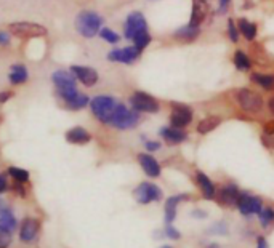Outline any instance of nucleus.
I'll use <instances>...</instances> for the list:
<instances>
[{
  "label": "nucleus",
  "mask_w": 274,
  "mask_h": 248,
  "mask_svg": "<svg viewBox=\"0 0 274 248\" xmlns=\"http://www.w3.org/2000/svg\"><path fill=\"white\" fill-rule=\"evenodd\" d=\"M63 104H64V109H68V111H82L90 104V98L84 93H79L76 98H72L71 101H66Z\"/></svg>",
  "instance_id": "26"
},
{
  "label": "nucleus",
  "mask_w": 274,
  "mask_h": 248,
  "mask_svg": "<svg viewBox=\"0 0 274 248\" xmlns=\"http://www.w3.org/2000/svg\"><path fill=\"white\" fill-rule=\"evenodd\" d=\"M256 248H268V242L264 237H258V246Z\"/></svg>",
  "instance_id": "45"
},
{
  "label": "nucleus",
  "mask_w": 274,
  "mask_h": 248,
  "mask_svg": "<svg viewBox=\"0 0 274 248\" xmlns=\"http://www.w3.org/2000/svg\"><path fill=\"white\" fill-rule=\"evenodd\" d=\"M8 179H7V176L5 175H0V194H5L7 191H8Z\"/></svg>",
  "instance_id": "40"
},
{
  "label": "nucleus",
  "mask_w": 274,
  "mask_h": 248,
  "mask_svg": "<svg viewBox=\"0 0 274 248\" xmlns=\"http://www.w3.org/2000/svg\"><path fill=\"white\" fill-rule=\"evenodd\" d=\"M40 232V222L34 216H26L20 226V242L21 243H34Z\"/></svg>",
  "instance_id": "10"
},
{
  "label": "nucleus",
  "mask_w": 274,
  "mask_h": 248,
  "mask_svg": "<svg viewBox=\"0 0 274 248\" xmlns=\"http://www.w3.org/2000/svg\"><path fill=\"white\" fill-rule=\"evenodd\" d=\"M141 56V52L136 47H125L116 48L108 53V60L112 63H122V64H133Z\"/></svg>",
  "instance_id": "12"
},
{
  "label": "nucleus",
  "mask_w": 274,
  "mask_h": 248,
  "mask_svg": "<svg viewBox=\"0 0 274 248\" xmlns=\"http://www.w3.org/2000/svg\"><path fill=\"white\" fill-rule=\"evenodd\" d=\"M8 175L12 176L15 183H21V184L29 183V179H31V173L24 168H20V167H10L8 168Z\"/></svg>",
  "instance_id": "30"
},
{
  "label": "nucleus",
  "mask_w": 274,
  "mask_h": 248,
  "mask_svg": "<svg viewBox=\"0 0 274 248\" xmlns=\"http://www.w3.org/2000/svg\"><path fill=\"white\" fill-rule=\"evenodd\" d=\"M192 120V111L188 106L183 104H172V114H170V123L175 128H184L188 127Z\"/></svg>",
  "instance_id": "13"
},
{
  "label": "nucleus",
  "mask_w": 274,
  "mask_h": 248,
  "mask_svg": "<svg viewBox=\"0 0 274 248\" xmlns=\"http://www.w3.org/2000/svg\"><path fill=\"white\" fill-rule=\"evenodd\" d=\"M133 195L138 203L148 205L151 202H159L162 198V189L152 183H141L133 189Z\"/></svg>",
  "instance_id": "9"
},
{
  "label": "nucleus",
  "mask_w": 274,
  "mask_h": 248,
  "mask_svg": "<svg viewBox=\"0 0 274 248\" xmlns=\"http://www.w3.org/2000/svg\"><path fill=\"white\" fill-rule=\"evenodd\" d=\"M263 133H266V135H274V120L264 122V125H263Z\"/></svg>",
  "instance_id": "39"
},
{
  "label": "nucleus",
  "mask_w": 274,
  "mask_h": 248,
  "mask_svg": "<svg viewBox=\"0 0 274 248\" xmlns=\"http://www.w3.org/2000/svg\"><path fill=\"white\" fill-rule=\"evenodd\" d=\"M237 208L239 211L248 216V214L253 213H260L263 210V202L260 197H253L248 194H240L239 202H237Z\"/></svg>",
  "instance_id": "14"
},
{
  "label": "nucleus",
  "mask_w": 274,
  "mask_h": 248,
  "mask_svg": "<svg viewBox=\"0 0 274 248\" xmlns=\"http://www.w3.org/2000/svg\"><path fill=\"white\" fill-rule=\"evenodd\" d=\"M13 243V234L0 227V248H8Z\"/></svg>",
  "instance_id": "35"
},
{
  "label": "nucleus",
  "mask_w": 274,
  "mask_h": 248,
  "mask_svg": "<svg viewBox=\"0 0 274 248\" xmlns=\"http://www.w3.org/2000/svg\"><path fill=\"white\" fill-rule=\"evenodd\" d=\"M237 29H239V32L247 40H253L256 37V24L255 23H250V21L245 20V18H240L237 21Z\"/></svg>",
  "instance_id": "28"
},
{
  "label": "nucleus",
  "mask_w": 274,
  "mask_h": 248,
  "mask_svg": "<svg viewBox=\"0 0 274 248\" xmlns=\"http://www.w3.org/2000/svg\"><path fill=\"white\" fill-rule=\"evenodd\" d=\"M140 123V112L135 109H128L122 103H119L114 114L109 120V125L117 130H132Z\"/></svg>",
  "instance_id": "4"
},
{
  "label": "nucleus",
  "mask_w": 274,
  "mask_h": 248,
  "mask_svg": "<svg viewBox=\"0 0 274 248\" xmlns=\"http://www.w3.org/2000/svg\"><path fill=\"white\" fill-rule=\"evenodd\" d=\"M144 146H146V149H148V151H151V152L159 151V149H160V143L159 141H146V143H144Z\"/></svg>",
  "instance_id": "41"
},
{
  "label": "nucleus",
  "mask_w": 274,
  "mask_h": 248,
  "mask_svg": "<svg viewBox=\"0 0 274 248\" xmlns=\"http://www.w3.org/2000/svg\"><path fill=\"white\" fill-rule=\"evenodd\" d=\"M13 96H15L13 92H8V90H7V92H2V93H0V104H5L8 99H12Z\"/></svg>",
  "instance_id": "42"
},
{
  "label": "nucleus",
  "mask_w": 274,
  "mask_h": 248,
  "mask_svg": "<svg viewBox=\"0 0 274 248\" xmlns=\"http://www.w3.org/2000/svg\"><path fill=\"white\" fill-rule=\"evenodd\" d=\"M232 61H234L236 69L242 71V72H248V71L252 69V61H250V58H248V55L244 53L242 50H237V52L234 53V58H232Z\"/></svg>",
  "instance_id": "29"
},
{
  "label": "nucleus",
  "mask_w": 274,
  "mask_h": 248,
  "mask_svg": "<svg viewBox=\"0 0 274 248\" xmlns=\"http://www.w3.org/2000/svg\"><path fill=\"white\" fill-rule=\"evenodd\" d=\"M0 227L12 234L16 230V227H18V219H16L13 210L8 205H4L2 208H0Z\"/></svg>",
  "instance_id": "19"
},
{
  "label": "nucleus",
  "mask_w": 274,
  "mask_h": 248,
  "mask_svg": "<svg viewBox=\"0 0 274 248\" xmlns=\"http://www.w3.org/2000/svg\"><path fill=\"white\" fill-rule=\"evenodd\" d=\"M188 198H189L188 195H172L170 198H167V202H165V222L167 224H170V222L175 219L178 203L183 200H188Z\"/></svg>",
  "instance_id": "23"
},
{
  "label": "nucleus",
  "mask_w": 274,
  "mask_h": 248,
  "mask_svg": "<svg viewBox=\"0 0 274 248\" xmlns=\"http://www.w3.org/2000/svg\"><path fill=\"white\" fill-rule=\"evenodd\" d=\"M148 31V23L146 18L140 12H132L127 16V20L124 23V36L127 40H133L141 32Z\"/></svg>",
  "instance_id": "7"
},
{
  "label": "nucleus",
  "mask_w": 274,
  "mask_h": 248,
  "mask_svg": "<svg viewBox=\"0 0 274 248\" xmlns=\"http://www.w3.org/2000/svg\"><path fill=\"white\" fill-rule=\"evenodd\" d=\"M162 248H170V246H162Z\"/></svg>",
  "instance_id": "49"
},
{
  "label": "nucleus",
  "mask_w": 274,
  "mask_h": 248,
  "mask_svg": "<svg viewBox=\"0 0 274 248\" xmlns=\"http://www.w3.org/2000/svg\"><path fill=\"white\" fill-rule=\"evenodd\" d=\"M151 40H152V39H151V36H149V32L146 31V32H141V34L136 36V37L132 40V42H133V47H136V48L140 50V52H143V50L151 44Z\"/></svg>",
  "instance_id": "32"
},
{
  "label": "nucleus",
  "mask_w": 274,
  "mask_h": 248,
  "mask_svg": "<svg viewBox=\"0 0 274 248\" xmlns=\"http://www.w3.org/2000/svg\"><path fill=\"white\" fill-rule=\"evenodd\" d=\"M237 103L242 111L248 114H258L263 111V98L260 93L248 88H240L237 92Z\"/></svg>",
  "instance_id": "6"
},
{
  "label": "nucleus",
  "mask_w": 274,
  "mask_h": 248,
  "mask_svg": "<svg viewBox=\"0 0 274 248\" xmlns=\"http://www.w3.org/2000/svg\"><path fill=\"white\" fill-rule=\"evenodd\" d=\"M261 143L264 144V147L274 149V135H266V133H263V135H261Z\"/></svg>",
  "instance_id": "36"
},
{
  "label": "nucleus",
  "mask_w": 274,
  "mask_h": 248,
  "mask_svg": "<svg viewBox=\"0 0 274 248\" xmlns=\"http://www.w3.org/2000/svg\"><path fill=\"white\" fill-rule=\"evenodd\" d=\"M28 79H29V72L24 64H13L10 68L8 82H10L12 85H23V84H26Z\"/></svg>",
  "instance_id": "20"
},
{
  "label": "nucleus",
  "mask_w": 274,
  "mask_h": 248,
  "mask_svg": "<svg viewBox=\"0 0 274 248\" xmlns=\"http://www.w3.org/2000/svg\"><path fill=\"white\" fill-rule=\"evenodd\" d=\"M228 36H229V40L232 44H237V40H239V29L236 26V23L232 18L228 20Z\"/></svg>",
  "instance_id": "34"
},
{
  "label": "nucleus",
  "mask_w": 274,
  "mask_h": 248,
  "mask_svg": "<svg viewBox=\"0 0 274 248\" xmlns=\"http://www.w3.org/2000/svg\"><path fill=\"white\" fill-rule=\"evenodd\" d=\"M252 82L256 85H260L261 88L268 90V92H271V90H274V76H271V74H261V72H253L250 76Z\"/></svg>",
  "instance_id": "27"
},
{
  "label": "nucleus",
  "mask_w": 274,
  "mask_h": 248,
  "mask_svg": "<svg viewBox=\"0 0 274 248\" xmlns=\"http://www.w3.org/2000/svg\"><path fill=\"white\" fill-rule=\"evenodd\" d=\"M231 0H220V7H218V15H223L228 12V7H229Z\"/></svg>",
  "instance_id": "43"
},
{
  "label": "nucleus",
  "mask_w": 274,
  "mask_h": 248,
  "mask_svg": "<svg viewBox=\"0 0 274 248\" xmlns=\"http://www.w3.org/2000/svg\"><path fill=\"white\" fill-rule=\"evenodd\" d=\"M4 205H7V203H5L4 200H0V208H2V206H4Z\"/></svg>",
  "instance_id": "48"
},
{
  "label": "nucleus",
  "mask_w": 274,
  "mask_h": 248,
  "mask_svg": "<svg viewBox=\"0 0 274 248\" xmlns=\"http://www.w3.org/2000/svg\"><path fill=\"white\" fill-rule=\"evenodd\" d=\"M196 183L199 184L200 191H202L204 198H207V200H212V198L216 197V189H215L213 183H212L210 179H208L207 175H204L202 171L196 173Z\"/></svg>",
  "instance_id": "21"
},
{
  "label": "nucleus",
  "mask_w": 274,
  "mask_h": 248,
  "mask_svg": "<svg viewBox=\"0 0 274 248\" xmlns=\"http://www.w3.org/2000/svg\"><path fill=\"white\" fill-rule=\"evenodd\" d=\"M160 136H162L168 144H180V143L186 141V139H188V135L184 133L183 130L175 128V127L162 128V130H160Z\"/></svg>",
  "instance_id": "22"
},
{
  "label": "nucleus",
  "mask_w": 274,
  "mask_h": 248,
  "mask_svg": "<svg viewBox=\"0 0 274 248\" xmlns=\"http://www.w3.org/2000/svg\"><path fill=\"white\" fill-rule=\"evenodd\" d=\"M103 23L104 20L100 13L93 10H82L76 16L74 26L79 36H82L84 39H93L95 36L100 34Z\"/></svg>",
  "instance_id": "2"
},
{
  "label": "nucleus",
  "mask_w": 274,
  "mask_h": 248,
  "mask_svg": "<svg viewBox=\"0 0 274 248\" xmlns=\"http://www.w3.org/2000/svg\"><path fill=\"white\" fill-rule=\"evenodd\" d=\"M10 39H12L10 31H0V45L2 47L10 45Z\"/></svg>",
  "instance_id": "37"
},
{
  "label": "nucleus",
  "mask_w": 274,
  "mask_h": 248,
  "mask_svg": "<svg viewBox=\"0 0 274 248\" xmlns=\"http://www.w3.org/2000/svg\"><path fill=\"white\" fill-rule=\"evenodd\" d=\"M117 104L119 103L116 101V98H112L109 95H98L93 99H90V104L88 106H90V111L96 120L109 125V120L112 117V114H114Z\"/></svg>",
  "instance_id": "3"
},
{
  "label": "nucleus",
  "mask_w": 274,
  "mask_h": 248,
  "mask_svg": "<svg viewBox=\"0 0 274 248\" xmlns=\"http://www.w3.org/2000/svg\"><path fill=\"white\" fill-rule=\"evenodd\" d=\"M71 74L77 79V82H80L85 87H95L98 84L100 76L93 68H88V66H79V64H72L69 68Z\"/></svg>",
  "instance_id": "11"
},
{
  "label": "nucleus",
  "mask_w": 274,
  "mask_h": 248,
  "mask_svg": "<svg viewBox=\"0 0 274 248\" xmlns=\"http://www.w3.org/2000/svg\"><path fill=\"white\" fill-rule=\"evenodd\" d=\"M52 82L55 85V93L63 103L71 101L72 98L79 95L77 90V79L72 76L71 71L58 69L52 74Z\"/></svg>",
  "instance_id": "1"
},
{
  "label": "nucleus",
  "mask_w": 274,
  "mask_h": 248,
  "mask_svg": "<svg viewBox=\"0 0 274 248\" xmlns=\"http://www.w3.org/2000/svg\"><path fill=\"white\" fill-rule=\"evenodd\" d=\"M220 123H221V117H218V115H208V117L202 119L197 123V131L200 135H207L210 133V131H213Z\"/></svg>",
  "instance_id": "24"
},
{
  "label": "nucleus",
  "mask_w": 274,
  "mask_h": 248,
  "mask_svg": "<svg viewBox=\"0 0 274 248\" xmlns=\"http://www.w3.org/2000/svg\"><path fill=\"white\" fill-rule=\"evenodd\" d=\"M242 192H239V189L234 184H228L221 187L218 192H216V200L220 205H226V206H237L239 197Z\"/></svg>",
  "instance_id": "15"
},
{
  "label": "nucleus",
  "mask_w": 274,
  "mask_h": 248,
  "mask_svg": "<svg viewBox=\"0 0 274 248\" xmlns=\"http://www.w3.org/2000/svg\"><path fill=\"white\" fill-rule=\"evenodd\" d=\"M138 162L141 165L143 171L151 178L160 176V165L151 154H138Z\"/></svg>",
  "instance_id": "18"
},
{
  "label": "nucleus",
  "mask_w": 274,
  "mask_h": 248,
  "mask_svg": "<svg viewBox=\"0 0 274 248\" xmlns=\"http://www.w3.org/2000/svg\"><path fill=\"white\" fill-rule=\"evenodd\" d=\"M13 191H16V194H18L20 197H23V198H26V197H28L26 187H24V184H21V183H15V184H13Z\"/></svg>",
  "instance_id": "38"
},
{
  "label": "nucleus",
  "mask_w": 274,
  "mask_h": 248,
  "mask_svg": "<svg viewBox=\"0 0 274 248\" xmlns=\"http://www.w3.org/2000/svg\"><path fill=\"white\" fill-rule=\"evenodd\" d=\"M130 106L132 109L138 111V112H148V114H156L160 109L159 101L144 92H135L130 96Z\"/></svg>",
  "instance_id": "8"
},
{
  "label": "nucleus",
  "mask_w": 274,
  "mask_h": 248,
  "mask_svg": "<svg viewBox=\"0 0 274 248\" xmlns=\"http://www.w3.org/2000/svg\"><path fill=\"white\" fill-rule=\"evenodd\" d=\"M208 248H220V245H218V243H212Z\"/></svg>",
  "instance_id": "47"
},
{
  "label": "nucleus",
  "mask_w": 274,
  "mask_h": 248,
  "mask_svg": "<svg viewBox=\"0 0 274 248\" xmlns=\"http://www.w3.org/2000/svg\"><path fill=\"white\" fill-rule=\"evenodd\" d=\"M199 36H200V29L191 26V24H188V26H183V28H178L175 31V37L180 39V40H184V42L196 40Z\"/></svg>",
  "instance_id": "25"
},
{
  "label": "nucleus",
  "mask_w": 274,
  "mask_h": 248,
  "mask_svg": "<svg viewBox=\"0 0 274 248\" xmlns=\"http://www.w3.org/2000/svg\"><path fill=\"white\" fill-rule=\"evenodd\" d=\"M258 216H260L261 226L263 227H268L271 222H274V210H271V208H263L258 213Z\"/></svg>",
  "instance_id": "33"
},
{
  "label": "nucleus",
  "mask_w": 274,
  "mask_h": 248,
  "mask_svg": "<svg viewBox=\"0 0 274 248\" xmlns=\"http://www.w3.org/2000/svg\"><path fill=\"white\" fill-rule=\"evenodd\" d=\"M10 34L18 37L21 40H31V39H39L47 36V29L44 26L29 21H20V23H12L8 26Z\"/></svg>",
  "instance_id": "5"
},
{
  "label": "nucleus",
  "mask_w": 274,
  "mask_h": 248,
  "mask_svg": "<svg viewBox=\"0 0 274 248\" xmlns=\"http://www.w3.org/2000/svg\"><path fill=\"white\" fill-rule=\"evenodd\" d=\"M167 237H170V238H173V240H176V238H180V232L176 230L175 227H167Z\"/></svg>",
  "instance_id": "44"
},
{
  "label": "nucleus",
  "mask_w": 274,
  "mask_h": 248,
  "mask_svg": "<svg viewBox=\"0 0 274 248\" xmlns=\"http://www.w3.org/2000/svg\"><path fill=\"white\" fill-rule=\"evenodd\" d=\"M100 37H101L103 40H106V42L111 44V45H116V44L120 42V36L117 34L116 31H112V29H109V28H101V31H100Z\"/></svg>",
  "instance_id": "31"
},
{
  "label": "nucleus",
  "mask_w": 274,
  "mask_h": 248,
  "mask_svg": "<svg viewBox=\"0 0 274 248\" xmlns=\"http://www.w3.org/2000/svg\"><path fill=\"white\" fill-rule=\"evenodd\" d=\"M208 12H210V8H208V4L205 2V0H192L189 24L194 28H199L208 16Z\"/></svg>",
  "instance_id": "16"
},
{
  "label": "nucleus",
  "mask_w": 274,
  "mask_h": 248,
  "mask_svg": "<svg viewBox=\"0 0 274 248\" xmlns=\"http://www.w3.org/2000/svg\"><path fill=\"white\" fill-rule=\"evenodd\" d=\"M66 141L69 144H76V146H84L92 141V135L84 127H72L66 131Z\"/></svg>",
  "instance_id": "17"
},
{
  "label": "nucleus",
  "mask_w": 274,
  "mask_h": 248,
  "mask_svg": "<svg viewBox=\"0 0 274 248\" xmlns=\"http://www.w3.org/2000/svg\"><path fill=\"white\" fill-rule=\"evenodd\" d=\"M268 107H269V112L274 115V96L269 98V101H268Z\"/></svg>",
  "instance_id": "46"
}]
</instances>
